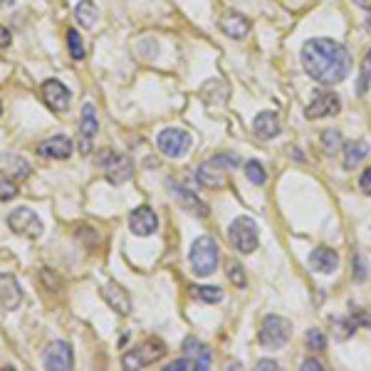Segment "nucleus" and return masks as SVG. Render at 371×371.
<instances>
[{"instance_id":"f257e3e1","label":"nucleus","mask_w":371,"mask_h":371,"mask_svg":"<svg viewBox=\"0 0 371 371\" xmlns=\"http://www.w3.org/2000/svg\"><path fill=\"white\" fill-rule=\"evenodd\" d=\"M302 67L320 85H339L349 77L354 57L342 43L329 38H312L302 47Z\"/></svg>"},{"instance_id":"f03ea898","label":"nucleus","mask_w":371,"mask_h":371,"mask_svg":"<svg viewBox=\"0 0 371 371\" xmlns=\"http://www.w3.org/2000/svg\"><path fill=\"white\" fill-rule=\"evenodd\" d=\"M188 260H191V270L198 278H208V275L216 273L218 268V245L211 235H201L198 240H193L191 253H188Z\"/></svg>"},{"instance_id":"7ed1b4c3","label":"nucleus","mask_w":371,"mask_h":371,"mask_svg":"<svg viewBox=\"0 0 371 371\" xmlns=\"http://www.w3.org/2000/svg\"><path fill=\"white\" fill-rule=\"evenodd\" d=\"M228 240H231V245L238 250V253H243V255L255 253L260 245V235H258V226H255L253 218H248V216L235 218L231 223V228H228Z\"/></svg>"},{"instance_id":"20e7f679","label":"nucleus","mask_w":371,"mask_h":371,"mask_svg":"<svg viewBox=\"0 0 371 371\" xmlns=\"http://www.w3.org/2000/svg\"><path fill=\"white\" fill-rule=\"evenodd\" d=\"M292 337V325L290 320L280 315H268L260 325L258 332V342L263 344L265 349H282Z\"/></svg>"},{"instance_id":"39448f33","label":"nucleus","mask_w":371,"mask_h":371,"mask_svg":"<svg viewBox=\"0 0 371 371\" xmlns=\"http://www.w3.org/2000/svg\"><path fill=\"white\" fill-rule=\"evenodd\" d=\"M166 357V344L161 339H146L141 342L137 349H132L129 354H124L122 364L127 369H141V367H149V364H156Z\"/></svg>"},{"instance_id":"423d86ee","label":"nucleus","mask_w":371,"mask_h":371,"mask_svg":"<svg viewBox=\"0 0 371 371\" xmlns=\"http://www.w3.org/2000/svg\"><path fill=\"white\" fill-rule=\"evenodd\" d=\"M99 164L102 169L107 171V181L112 186H122L127 184L129 179L134 176V161L124 154H114V151H104L99 156Z\"/></svg>"},{"instance_id":"0eeeda50","label":"nucleus","mask_w":371,"mask_h":371,"mask_svg":"<svg viewBox=\"0 0 371 371\" xmlns=\"http://www.w3.org/2000/svg\"><path fill=\"white\" fill-rule=\"evenodd\" d=\"M8 226L13 233L25 235V238H40L43 235V221L30 208H15L8 216Z\"/></svg>"},{"instance_id":"6e6552de","label":"nucleus","mask_w":371,"mask_h":371,"mask_svg":"<svg viewBox=\"0 0 371 371\" xmlns=\"http://www.w3.org/2000/svg\"><path fill=\"white\" fill-rule=\"evenodd\" d=\"M156 144L171 159H181L188 149H191V134L184 129H164V132L156 137Z\"/></svg>"},{"instance_id":"1a4fd4ad","label":"nucleus","mask_w":371,"mask_h":371,"mask_svg":"<svg viewBox=\"0 0 371 371\" xmlns=\"http://www.w3.org/2000/svg\"><path fill=\"white\" fill-rule=\"evenodd\" d=\"M342 112V99H339L337 92H317L312 97V102L307 104L305 117L307 119H325L334 117V114Z\"/></svg>"},{"instance_id":"9d476101","label":"nucleus","mask_w":371,"mask_h":371,"mask_svg":"<svg viewBox=\"0 0 371 371\" xmlns=\"http://www.w3.org/2000/svg\"><path fill=\"white\" fill-rule=\"evenodd\" d=\"M43 364H45V369H50V371H70L75 367V354H72L70 344L52 342L43 357Z\"/></svg>"},{"instance_id":"9b49d317","label":"nucleus","mask_w":371,"mask_h":371,"mask_svg":"<svg viewBox=\"0 0 371 371\" xmlns=\"http://www.w3.org/2000/svg\"><path fill=\"white\" fill-rule=\"evenodd\" d=\"M129 228H132V233L139 235V238L154 235L156 228H159V216H156L149 206H139L129 213Z\"/></svg>"},{"instance_id":"f8f14e48","label":"nucleus","mask_w":371,"mask_h":371,"mask_svg":"<svg viewBox=\"0 0 371 371\" xmlns=\"http://www.w3.org/2000/svg\"><path fill=\"white\" fill-rule=\"evenodd\" d=\"M43 99L52 112H67L72 94L60 80H47V82H43Z\"/></svg>"},{"instance_id":"ddd939ff","label":"nucleus","mask_w":371,"mask_h":371,"mask_svg":"<svg viewBox=\"0 0 371 371\" xmlns=\"http://www.w3.org/2000/svg\"><path fill=\"white\" fill-rule=\"evenodd\" d=\"M97 112H94V104H85L82 107V119H80V151L82 154H90L92 151V141L97 137Z\"/></svg>"},{"instance_id":"4468645a","label":"nucleus","mask_w":371,"mask_h":371,"mask_svg":"<svg viewBox=\"0 0 371 371\" xmlns=\"http://www.w3.org/2000/svg\"><path fill=\"white\" fill-rule=\"evenodd\" d=\"M102 297L107 300V305L112 307V310H117L122 317L132 315V297H129V292L124 290V287H119L117 282L104 285L102 287Z\"/></svg>"},{"instance_id":"2eb2a0df","label":"nucleus","mask_w":371,"mask_h":371,"mask_svg":"<svg viewBox=\"0 0 371 371\" xmlns=\"http://www.w3.org/2000/svg\"><path fill=\"white\" fill-rule=\"evenodd\" d=\"M20 302H23L20 282L15 280V275L3 273L0 275V305H3L5 310H18Z\"/></svg>"},{"instance_id":"dca6fc26","label":"nucleus","mask_w":371,"mask_h":371,"mask_svg":"<svg viewBox=\"0 0 371 371\" xmlns=\"http://www.w3.org/2000/svg\"><path fill=\"white\" fill-rule=\"evenodd\" d=\"M0 174L8 176V179H13V181L28 179L30 164L23 159V156L13 154V151H5V154H0Z\"/></svg>"},{"instance_id":"f3484780","label":"nucleus","mask_w":371,"mask_h":371,"mask_svg":"<svg viewBox=\"0 0 371 371\" xmlns=\"http://www.w3.org/2000/svg\"><path fill=\"white\" fill-rule=\"evenodd\" d=\"M221 30L228 35V38L243 40L245 35L250 33V20L245 18L243 13H238V10H228V13H223V18H221Z\"/></svg>"},{"instance_id":"a211bd4d","label":"nucleus","mask_w":371,"mask_h":371,"mask_svg":"<svg viewBox=\"0 0 371 371\" xmlns=\"http://www.w3.org/2000/svg\"><path fill=\"white\" fill-rule=\"evenodd\" d=\"M310 265H312V270H317V273L332 275L334 270L339 268V253H337V250H332V248H325V245H320V248L312 250Z\"/></svg>"},{"instance_id":"6ab92c4d","label":"nucleus","mask_w":371,"mask_h":371,"mask_svg":"<svg viewBox=\"0 0 371 371\" xmlns=\"http://www.w3.org/2000/svg\"><path fill=\"white\" fill-rule=\"evenodd\" d=\"M38 154L45 159H67L72 154V141L67 137H50L38 144Z\"/></svg>"},{"instance_id":"aec40b11","label":"nucleus","mask_w":371,"mask_h":371,"mask_svg":"<svg viewBox=\"0 0 371 371\" xmlns=\"http://www.w3.org/2000/svg\"><path fill=\"white\" fill-rule=\"evenodd\" d=\"M253 132L258 139H275L280 134V119L275 112H260L253 122Z\"/></svg>"},{"instance_id":"412c9836","label":"nucleus","mask_w":371,"mask_h":371,"mask_svg":"<svg viewBox=\"0 0 371 371\" xmlns=\"http://www.w3.org/2000/svg\"><path fill=\"white\" fill-rule=\"evenodd\" d=\"M184 354H186V357H191V359H196L198 371H206L208 367H211V357H213V352L206 347V344L198 342L196 337H188L186 342H184Z\"/></svg>"},{"instance_id":"4be33fe9","label":"nucleus","mask_w":371,"mask_h":371,"mask_svg":"<svg viewBox=\"0 0 371 371\" xmlns=\"http://www.w3.org/2000/svg\"><path fill=\"white\" fill-rule=\"evenodd\" d=\"M369 154V144L367 141H352V144H347V149H344V169L352 171L357 169L359 164H362L364 159H367Z\"/></svg>"},{"instance_id":"5701e85b","label":"nucleus","mask_w":371,"mask_h":371,"mask_svg":"<svg viewBox=\"0 0 371 371\" xmlns=\"http://www.w3.org/2000/svg\"><path fill=\"white\" fill-rule=\"evenodd\" d=\"M171 193H174V196L184 203V208H188L191 213H196V216H201V218L208 216V206L203 201H198L191 191H186V188H181V186H171Z\"/></svg>"},{"instance_id":"b1692460","label":"nucleus","mask_w":371,"mask_h":371,"mask_svg":"<svg viewBox=\"0 0 371 371\" xmlns=\"http://www.w3.org/2000/svg\"><path fill=\"white\" fill-rule=\"evenodd\" d=\"M75 18H77V23H80L82 28H94V23L99 20L97 5H94L92 0H80L77 8H75Z\"/></svg>"},{"instance_id":"393cba45","label":"nucleus","mask_w":371,"mask_h":371,"mask_svg":"<svg viewBox=\"0 0 371 371\" xmlns=\"http://www.w3.org/2000/svg\"><path fill=\"white\" fill-rule=\"evenodd\" d=\"M223 174L226 171L223 169H218V166H213L211 161H206V164L198 169V174H196V179L201 181L203 186H211V188H216V186H221L223 184Z\"/></svg>"},{"instance_id":"a878e982","label":"nucleus","mask_w":371,"mask_h":371,"mask_svg":"<svg viewBox=\"0 0 371 371\" xmlns=\"http://www.w3.org/2000/svg\"><path fill=\"white\" fill-rule=\"evenodd\" d=\"M191 297L201 302H208V305H218L223 300V290L221 287H208V285H201V287H191Z\"/></svg>"},{"instance_id":"bb28decb","label":"nucleus","mask_w":371,"mask_h":371,"mask_svg":"<svg viewBox=\"0 0 371 371\" xmlns=\"http://www.w3.org/2000/svg\"><path fill=\"white\" fill-rule=\"evenodd\" d=\"M245 176H248V181L255 186H263L265 181H268V174H265L260 161H248V164H245Z\"/></svg>"},{"instance_id":"cd10ccee","label":"nucleus","mask_w":371,"mask_h":371,"mask_svg":"<svg viewBox=\"0 0 371 371\" xmlns=\"http://www.w3.org/2000/svg\"><path fill=\"white\" fill-rule=\"evenodd\" d=\"M67 47H70V55L75 60H85V45H82V38L75 28L67 30Z\"/></svg>"},{"instance_id":"c85d7f7f","label":"nucleus","mask_w":371,"mask_h":371,"mask_svg":"<svg viewBox=\"0 0 371 371\" xmlns=\"http://www.w3.org/2000/svg\"><path fill=\"white\" fill-rule=\"evenodd\" d=\"M339 146H342V134L334 132V129H325L322 132V149H325V154H337Z\"/></svg>"},{"instance_id":"c756f323","label":"nucleus","mask_w":371,"mask_h":371,"mask_svg":"<svg viewBox=\"0 0 371 371\" xmlns=\"http://www.w3.org/2000/svg\"><path fill=\"white\" fill-rule=\"evenodd\" d=\"M305 342L310 349H317V352H322V349L327 347V337L320 332V329H310V332L305 334Z\"/></svg>"},{"instance_id":"7c9ffc66","label":"nucleus","mask_w":371,"mask_h":371,"mask_svg":"<svg viewBox=\"0 0 371 371\" xmlns=\"http://www.w3.org/2000/svg\"><path fill=\"white\" fill-rule=\"evenodd\" d=\"M15 196H18V184L5 176V179L0 181V201H10V198H15Z\"/></svg>"},{"instance_id":"2f4dec72","label":"nucleus","mask_w":371,"mask_h":371,"mask_svg":"<svg viewBox=\"0 0 371 371\" xmlns=\"http://www.w3.org/2000/svg\"><path fill=\"white\" fill-rule=\"evenodd\" d=\"M228 278H231V282L235 287H240V290H243L245 287V273H243V268H240L238 263H231V268H228Z\"/></svg>"},{"instance_id":"473e14b6","label":"nucleus","mask_w":371,"mask_h":371,"mask_svg":"<svg viewBox=\"0 0 371 371\" xmlns=\"http://www.w3.org/2000/svg\"><path fill=\"white\" fill-rule=\"evenodd\" d=\"M186 369H198L196 359L184 357V359H176V362H171L169 367H166V371H186Z\"/></svg>"},{"instance_id":"72a5a7b5","label":"nucleus","mask_w":371,"mask_h":371,"mask_svg":"<svg viewBox=\"0 0 371 371\" xmlns=\"http://www.w3.org/2000/svg\"><path fill=\"white\" fill-rule=\"evenodd\" d=\"M359 188H362L367 196H371V169H367L362 174V179H359Z\"/></svg>"},{"instance_id":"f704fd0d","label":"nucleus","mask_w":371,"mask_h":371,"mask_svg":"<svg viewBox=\"0 0 371 371\" xmlns=\"http://www.w3.org/2000/svg\"><path fill=\"white\" fill-rule=\"evenodd\" d=\"M302 369L305 371H322V364L317 362V359H305V362H302Z\"/></svg>"},{"instance_id":"c9c22d12","label":"nucleus","mask_w":371,"mask_h":371,"mask_svg":"<svg viewBox=\"0 0 371 371\" xmlns=\"http://www.w3.org/2000/svg\"><path fill=\"white\" fill-rule=\"evenodd\" d=\"M10 43H13V35H10L8 28H3V25H0V47H8Z\"/></svg>"},{"instance_id":"e433bc0d","label":"nucleus","mask_w":371,"mask_h":371,"mask_svg":"<svg viewBox=\"0 0 371 371\" xmlns=\"http://www.w3.org/2000/svg\"><path fill=\"white\" fill-rule=\"evenodd\" d=\"M258 369L260 371H275V369H278V362H273V359H260Z\"/></svg>"},{"instance_id":"4c0bfd02","label":"nucleus","mask_w":371,"mask_h":371,"mask_svg":"<svg viewBox=\"0 0 371 371\" xmlns=\"http://www.w3.org/2000/svg\"><path fill=\"white\" fill-rule=\"evenodd\" d=\"M354 265H357V273H354V275H357V280L362 282L364 278H367V270H364V263H362V258H359V255L354 258Z\"/></svg>"},{"instance_id":"58836bf2","label":"nucleus","mask_w":371,"mask_h":371,"mask_svg":"<svg viewBox=\"0 0 371 371\" xmlns=\"http://www.w3.org/2000/svg\"><path fill=\"white\" fill-rule=\"evenodd\" d=\"M354 3H357L359 8H364V10H371V0H354Z\"/></svg>"},{"instance_id":"ea45409f","label":"nucleus","mask_w":371,"mask_h":371,"mask_svg":"<svg viewBox=\"0 0 371 371\" xmlns=\"http://www.w3.org/2000/svg\"><path fill=\"white\" fill-rule=\"evenodd\" d=\"M364 67H369V70H371V50L367 52V60H364Z\"/></svg>"},{"instance_id":"a19ab883","label":"nucleus","mask_w":371,"mask_h":371,"mask_svg":"<svg viewBox=\"0 0 371 371\" xmlns=\"http://www.w3.org/2000/svg\"><path fill=\"white\" fill-rule=\"evenodd\" d=\"M15 0H0V8H8V5H13Z\"/></svg>"},{"instance_id":"79ce46f5","label":"nucleus","mask_w":371,"mask_h":371,"mask_svg":"<svg viewBox=\"0 0 371 371\" xmlns=\"http://www.w3.org/2000/svg\"><path fill=\"white\" fill-rule=\"evenodd\" d=\"M0 114H3V104H0Z\"/></svg>"}]
</instances>
